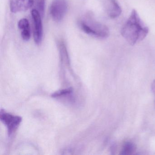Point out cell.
I'll return each instance as SVG.
<instances>
[{
    "label": "cell",
    "mask_w": 155,
    "mask_h": 155,
    "mask_svg": "<svg viewBox=\"0 0 155 155\" xmlns=\"http://www.w3.org/2000/svg\"><path fill=\"white\" fill-rule=\"evenodd\" d=\"M149 29L143 23L137 11L133 9L125 24L121 28V36L132 46L144 39Z\"/></svg>",
    "instance_id": "1"
},
{
    "label": "cell",
    "mask_w": 155,
    "mask_h": 155,
    "mask_svg": "<svg viewBox=\"0 0 155 155\" xmlns=\"http://www.w3.org/2000/svg\"><path fill=\"white\" fill-rule=\"evenodd\" d=\"M78 26L83 32L97 38L106 39L109 36L108 27L95 19L93 14L88 12L78 21Z\"/></svg>",
    "instance_id": "2"
},
{
    "label": "cell",
    "mask_w": 155,
    "mask_h": 155,
    "mask_svg": "<svg viewBox=\"0 0 155 155\" xmlns=\"http://www.w3.org/2000/svg\"><path fill=\"white\" fill-rule=\"evenodd\" d=\"M68 5L67 0H53L50 7V13L52 19L60 22L68 12Z\"/></svg>",
    "instance_id": "3"
},
{
    "label": "cell",
    "mask_w": 155,
    "mask_h": 155,
    "mask_svg": "<svg viewBox=\"0 0 155 155\" xmlns=\"http://www.w3.org/2000/svg\"><path fill=\"white\" fill-rule=\"evenodd\" d=\"M31 18L33 24V38L37 45L41 44L43 39V25L42 18L40 12L36 9H33L31 12Z\"/></svg>",
    "instance_id": "4"
},
{
    "label": "cell",
    "mask_w": 155,
    "mask_h": 155,
    "mask_svg": "<svg viewBox=\"0 0 155 155\" xmlns=\"http://www.w3.org/2000/svg\"><path fill=\"white\" fill-rule=\"evenodd\" d=\"M0 119L7 127L9 136L17 129L21 121V117L2 111L1 112Z\"/></svg>",
    "instance_id": "5"
},
{
    "label": "cell",
    "mask_w": 155,
    "mask_h": 155,
    "mask_svg": "<svg viewBox=\"0 0 155 155\" xmlns=\"http://www.w3.org/2000/svg\"><path fill=\"white\" fill-rule=\"evenodd\" d=\"M34 0H11L10 9L12 13L25 12L34 6Z\"/></svg>",
    "instance_id": "6"
},
{
    "label": "cell",
    "mask_w": 155,
    "mask_h": 155,
    "mask_svg": "<svg viewBox=\"0 0 155 155\" xmlns=\"http://www.w3.org/2000/svg\"><path fill=\"white\" fill-rule=\"evenodd\" d=\"M104 7L106 13L110 18H117L122 12L121 7L117 0H104Z\"/></svg>",
    "instance_id": "7"
},
{
    "label": "cell",
    "mask_w": 155,
    "mask_h": 155,
    "mask_svg": "<svg viewBox=\"0 0 155 155\" xmlns=\"http://www.w3.org/2000/svg\"><path fill=\"white\" fill-rule=\"evenodd\" d=\"M137 147L135 144L131 142H126L123 145L122 150L120 151V155H131L136 151Z\"/></svg>",
    "instance_id": "8"
},
{
    "label": "cell",
    "mask_w": 155,
    "mask_h": 155,
    "mask_svg": "<svg viewBox=\"0 0 155 155\" xmlns=\"http://www.w3.org/2000/svg\"><path fill=\"white\" fill-rule=\"evenodd\" d=\"M46 0H34V6L36 7V10L38 11L43 18L45 14L46 8Z\"/></svg>",
    "instance_id": "9"
},
{
    "label": "cell",
    "mask_w": 155,
    "mask_h": 155,
    "mask_svg": "<svg viewBox=\"0 0 155 155\" xmlns=\"http://www.w3.org/2000/svg\"><path fill=\"white\" fill-rule=\"evenodd\" d=\"M18 27L21 31L31 29L29 22L26 18H22L18 22Z\"/></svg>",
    "instance_id": "10"
},
{
    "label": "cell",
    "mask_w": 155,
    "mask_h": 155,
    "mask_svg": "<svg viewBox=\"0 0 155 155\" xmlns=\"http://www.w3.org/2000/svg\"><path fill=\"white\" fill-rule=\"evenodd\" d=\"M72 90L71 88H69L68 89H65L61 90L59 91L53 93L51 96L53 97H61L63 95H67V94H70L72 92Z\"/></svg>",
    "instance_id": "11"
},
{
    "label": "cell",
    "mask_w": 155,
    "mask_h": 155,
    "mask_svg": "<svg viewBox=\"0 0 155 155\" xmlns=\"http://www.w3.org/2000/svg\"><path fill=\"white\" fill-rule=\"evenodd\" d=\"M151 90L152 93L155 95V79L151 84Z\"/></svg>",
    "instance_id": "12"
}]
</instances>
